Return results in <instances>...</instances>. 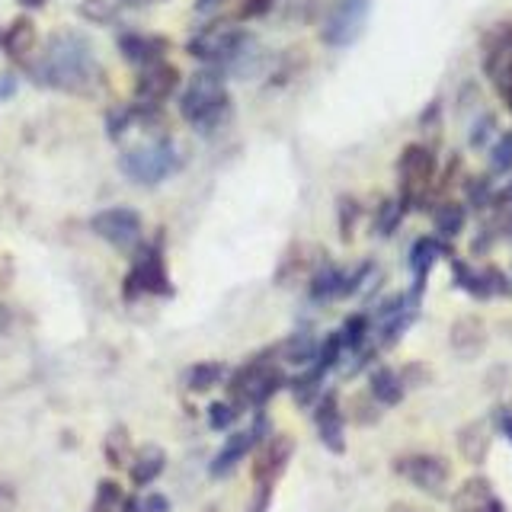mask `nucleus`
<instances>
[{"instance_id":"1","label":"nucleus","mask_w":512,"mask_h":512,"mask_svg":"<svg viewBox=\"0 0 512 512\" xmlns=\"http://www.w3.org/2000/svg\"><path fill=\"white\" fill-rule=\"evenodd\" d=\"M32 80L48 90L71 96H93L103 87V64L93 52V42L77 29H58L48 36L39 58L29 64Z\"/></svg>"},{"instance_id":"2","label":"nucleus","mask_w":512,"mask_h":512,"mask_svg":"<svg viewBox=\"0 0 512 512\" xmlns=\"http://www.w3.org/2000/svg\"><path fill=\"white\" fill-rule=\"evenodd\" d=\"M180 116L196 128L199 135H212L231 116V93L224 74L215 68H202L189 77L180 96Z\"/></svg>"},{"instance_id":"3","label":"nucleus","mask_w":512,"mask_h":512,"mask_svg":"<svg viewBox=\"0 0 512 512\" xmlns=\"http://www.w3.org/2000/svg\"><path fill=\"white\" fill-rule=\"evenodd\" d=\"M183 167V154L176 151V144L164 138H151L144 144H135L119 157V170L125 173V180H132L138 186H157L170 180V176Z\"/></svg>"},{"instance_id":"4","label":"nucleus","mask_w":512,"mask_h":512,"mask_svg":"<svg viewBox=\"0 0 512 512\" xmlns=\"http://www.w3.org/2000/svg\"><path fill=\"white\" fill-rule=\"evenodd\" d=\"M285 384L282 375V365L272 359V352L266 356H256L250 362H244L231 375L228 381V400L237 410H253V407H263L266 400L276 397V391Z\"/></svg>"},{"instance_id":"5","label":"nucleus","mask_w":512,"mask_h":512,"mask_svg":"<svg viewBox=\"0 0 512 512\" xmlns=\"http://www.w3.org/2000/svg\"><path fill=\"white\" fill-rule=\"evenodd\" d=\"M439 160L432 154L429 144H407L397 157V183L400 196L397 202L404 205V212L410 208H423L432 196V180H436Z\"/></svg>"},{"instance_id":"6","label":"nucleus","mask_w":512,"mask_h":512,"mask_svg":"<svg viewBox=\"0 0 512 512\" xmlns=\"http://www.w3.org/2000/svg\"><path fill=\"white\" fill-rule=\"evenodd\" d=\"M292 455H295V439L292 436H269V439L260 442V452H256V461H253L256 496H253V509L250 512H266L272 487H276V480L288 468Z\"/></svg>"},{"instance_id":"7","label":"nucleus","mask_w":512,"mask_h":512,"mask_svg":"<svg viewBox=\"0 0 512 512\" xmlns=\"http://www.w3.org/2000/svg\"><path fill=\"white\" fill-rule=\"evenodd\" d=\"M141 295H173L164 253L157 247H138L135 263L125 276V298L135 301Z\"/></svg>"},{"instance_id":"8","label":"nucleus","mask_w":512,"mask_h":512,"mask_svg":"<svg viewBox=\"0 0 512 512\" xmlns=\"http://www.w3.org/2000/svg\"><path fill=\"white\" fill-rule=\"evenodd\" d=\"M368 13H372V0H333L320 39L330 48H349L362 36Z\"/></svg>"},{"instance_id":"9","label":"nucleus","mask_w":512,"mask_h":512,"mask_svg":"<svg viewBox=\"0 0 512 512\" xmlns=\"http://www.w3.org/2000/svg\"><path fill=\"white\" fill-rule=\"evenodd\" d=\"M90 231L122 253H135L141 247V215L135 208L116 205L106 208V212H96L90 218Z\"/></svg>"},{"instance_id":"10","label":"nucleus","mask_w":512,"mask_h":512,"mask_svg":"<svg viewBox=\"0 0 512 512\" xmlns=\"http://www.w3.org/2000/svg\"><path fill=\"white\" fill-rule=\"evenodd\" d=\"M394 471L413 484L416 490H423L429 496H442L448 490V480H452V468L448 461L439 455H426V452H413V455H400L394 461Z\"/></svg>"},{"instance_id":"11","label":"nucleus","mask_w":512,"mask_h":512,"mask_svg":"<svg viewBox=\"0 0 512 512\" xmlns=\"http://www.w3.org/2000/svg\"><path fill=\"white\" fill-rule=\"evenodd\" d=\"M176 87H180V71H176L170 61L148 64V68L138 71V80H135V103L160 109L176 93Z\"/></svg>"},{"instance_id":"12","label":"nucleus","mask_w":512,"mask_h":512,"mask_svg":"<svg viewBox=\"0 0 512 512\" xmlns=\"http://www.w3.org/2000/svg\"><path fill=\"white\" fill-rule=\"evenodd\" d=\"M266 432H269V420H266V416H256L253 426L240 429L237 436H231L228 442H224L221 452L215 455V461H212V477H228L240 464V458H244L247 452H253V448L266 439Z\"/></svg>"},{"instance_id":"13","label":"nucleus","mask_w":512,"mask_h":512,"mask_svg":"<svg viewBox=\"0 0 512 512\" xmlns=\"http://www.w3.org/2000/svg\"><path fill=\"white\" fill-rule=\"evenodd\" d=\"M452 272H455V285L464 288L471 298L477 301H487V298H496V295H509V279L503 276L496 266H487V269H471L464 260H452Z\"/></svg>"},{"instance_id":"14","label":"nucleus","mask_w":512,"mask_h":512,"mask_svg":"<svg viewBox=\"0 0 512 512\" xmlns=\"http://www.w3.org/2000/svg\"><path fill=\"white\" fill-rule=\"evenodd\" d=\"M314 426H317L320 442H324L333 455L346 452V426H343V410H340V400H336V394H320L317 397Z\"/></svg>"},{"instance_id":"15","label":"nucleus","mask_w":512,"mask_h":512,"mask_svg":"<svg viewBox=\"0 0 512 512\" xmlns=\"http://www.w3.org/2000/svg\"><path fill=\"white\" fill-rule=\"evenodd\" d=\"M452 512H506L500 493L493 490L487 477H468L452 496Z\"/></svg>"},{"instance_id":"16","label":"nucleus","mask_w":512,"mask_h":512,"mask_svg":"<svg viewBox=\"0 0 512 512\" xmlns=\"http://www.w3.org/2000/svg\"><path fill=\"white\" fill-rule=\"evenodd\" d=\"M119 52H122V58L128 64H135V68H148V64L167 61L170 39L167 36H151V32H122Z\"/></svg>"},{"instance_id":"17","label":"nucleus","mask_w":512,"mask_h":512,"mask_svg":"<svg viewBox=\"0 0 512 512\" xmlns=\"http://www.w3.org/2000/svg\"><path fill=\"white\" fill-rule=\"evenodd\" d=\"M36 23L29 20V16H16V20L4 29V36H0V48H4V55L16 64H32V55H36Z\"/></svg>"},{"instance_id":"18","label":"nucleus","mask_w":512,"mask_h":512,"mask_svg":"<svg viewBox=\"0 0 512 512\" xmlns=\"http://www.w3.org/2000/svg\"><path fill=\"white\" fill-rule=\"evenodd\" d=\"M480 55H484V74L490 77L503 61L512 58V23H493L484 32V42H480Z\"/></svg>"},{"instance_id":"19","label":"nucleus","mask_w":512,"mask_h":512,"mask_svg":"<svg viewBox=\"0 0 512 512\" xmlns=\"http://www.w3.org/2000/svg\"><path fill=\"white\" fill-rule=\"evenodd\" d=\"M442 256V240L436 237H420L410 247V272H413V295H423V285L429 279V269L436 266V260Z\"/></svg>"},{"instance_id":"20","label":"nucleus","mask_w":512,"mask_h":512,"mask_svg":"<svg viewBox=\"0 0 512 512\" xmlns=\"http://www.w3.org/2000/svg\"><path fill=\"white\" fill-rule=\"evenodd\" d=\"M346 279L349 272L336 263H320L311 272V298L314 301H333V298H343L346 295Z\"/></svg>"},{"instance_id":"21","label":"nucleus","mask_w":512,"mask_h":512,"mask_svg":"<svg viewBox=\"0 0 512 512\" xmlns=\"http://www.w3.org/2000/svg\"><path fill=\"white\" fill-rule=\"evenodd\" d=\"M487 343V330L480 317H458L452 327V349L464 359H474Z\"/></svg>"},{"instance_id":"22","label":"nucleus","mask_w":512,"mask_h":512,"mask_svg":"<svg viewBox=\"0 0 512 512\" xmlns=\"http://www.w3.org/2000/svg\"><path fill=\"white\" fill-rule=\"evenodd\" d=\"M164 468H167L164 448H160V445H141L128 471H132V484L135 487H148V484H154L160 474H164Z\"/></svg>"},{"instance_id":"23","label":"nucleus","mask_w":512,"mask_h":512,"mask_svg":"<svg viewBox=\"0 0 512 512\" xmlns=\"http://www.w3.org/2000/svg\"><path fill=\"white\" fill-rule=\"evenodd\" d=\"M368 391H372L375 404L397 407L407 394V384H404V378H400V372H394V368H375V372L368 375Z\"/></svg>"},{"instance_id":"24","label":"nucleus","mask_w":512,"mask_h":512,"mask_svg":"<svg viewBox=\"0 0 512 512\" xmlns=\"http://www.w3.org/2000/svg\"><path fill=\"white\" fill-rule=\"evenodd\" d=\"M317 352H320V340L311 333V330H298L292 333L288 340L282 343L279 356L288 362V365H298V368H311L317 362Z\"/></svg>"},{"instance_id":"25","label":"nucleus","mask_w":512,"mask_h":512,"mask_svg":"<svg viewBox=\"0 0 512 512\" xmlns=\"http://www.w3.org/2000/svg\"><path fill=\"white\" fill-rule=\"evenodd\" d=\"M224 375H228V368L221 362H196V365H189V372H186V388L192 394H205V391H212L215 384H221Z\"/></svg>"},{"instance_id":"26","label":"nucleus","mask_w":512,"mask_h":512,"mask_svg":"<svg viewBox=\"0 0 512 512\" xmlns=\"http://www.w3.org/2000/svg\"><path fill=\"white\" fill-rule=\"evenodd\" d=\"M458 448L461 455L468 458L471 464H480L487 458V448H490V436H487V426L484 423H471L458 432Z\"/></svg>"},{"instance_id":"27","label":"nucleus","mask_w":512,"mask_h":512,"mask_svg":"<svg viewBox=\"0 0 512 512\" xmlns=\"http://www.w3.org/2000/svg\"><path fill=\"white\" fill-rule=\"evenodd\" d=\"M125 0H80L77 13L84 16L87 23H96V26H109L116 23L119 16L125 13Z\"/></svg>"},{"instance_id":"28","label":"nucleus","mask_w":512,"mask_h":512,"mask_svg":"<svg viewBox=\"0 0 512 512\" xmlns=\"http://www.w3.org/2000/svg\"><path fill=\"white\" fill-rule=\"evenodd\" d=\"M432 221H436V231L452 240L464 231V221H468V212H464L461 202H442L436 205V212H432Z\"/></svg>"},{"instance_id":"29","label":"nucleus","mask_w":512,"mask_h":512,"mask_svg":"<svg viewBox=\"0 0 512 512\" xmlns=\"http://www.w3.org/2000/svg\"><path fill=\"white\" fill-rule=\"evenodd\" d=\"M320 384H324V372L320 368H304L298 378H292V394L298 400V407H311L320 397Z\"/></svg>"},{"instance_id":"30","label":"nucleus","mask_w":512,"mask_h":512,"mask_svg":"<svg viewBox=\"0 0 512 512\" xmlns=\"http://www.w3.org/2000/svg\"><path fill=\"white\" fill-rule=\"evenodd\" d=\"M404 205H400L397 199H384L378 205V215H375V234L378 237H391L397 228H400V221H404Z\"/></svg>"},{"instance_id":"31","label":"nucleus","mask_w":512,"mask_h":512,"mask_svg":"<svg viewBox=\"0 0 512 512\" xmlns=\"http://www.w3.org/2000/svg\"><path fill=\"white\" fill-rule=\"evenodd\" d=\"M128 452H132V445H128V432L122 426H116L106 436V461L112 464V468H122V464L128 461Z\"/></svg>"},{"instance_id":"32","label":"nucleus","mask_w":512,"mask_h":512,"mask_svg":"<svg viewBox=\"0 0 512 512\" xmlns=\"http://www.w3.org/2000/svg\"><path fill=\"white\" fill-rule=\"evenodd\" d=\"M125 500H128V496L122 493V487L116 484V480H103V484L96 487V509H103V512H122L125 509Z\"/></svg>"},{"instance_id":"33","label":"nucleus","mask_w":512,"mask_h":512,"mask_svg":"<svg viewBox=\"0 0 512 512\" xmlns=\"http://www.w3.org/2000/svg\"><path fill=\"white\" fill-rule=\"evenodd\" d=\"M359 215H362V205L352 199V196H343L340 205H336V218H340V234H343V240H352V231H356Z\"/></svg>"},{"instance_id":"34","label":"nucleus","mask_w":512,"mask_h":512,"mask_svg":"<svg viewBox=\"0 0 512 512\" xmlns=\"http://www.w3.org/2000/svg\"><path fill=\"white\" fill-rule=\"evenodd\" d=\"M490 170L493 173H509L512 170V132L500 135L493 148H490Z\"/></svg>"},{"instance_id":"35","label":"nucleus","mask_w":512,"mask_h":512,"mask_svg":"<svg viewBox=\"0 0 512 512\" xmlns=\"http://www.w3.org/2000/svg\"><path fill=\"white\" fill-rule=\"evenodd\" d=\"M240 410L231 404V400H215L212 407H208V426L212 429H231L237 423Z\"/></svg>"},{"instance_id":"36","label":"nucleus","mask_w":512,"mask_h":512,"mask_svg":"<svg viewBox=\"0 0 512 512\" xmlns=\"http://www.w3.org/2000/svg\"><path fill=\"white\" fill-rule=\"evenodd\" d=\"M490 80H493L496 93H500V100L506 103V109L512 112V58L503 61L500 68H496V71L490 74Z\"/></svg>"},{"instance_id":"37","label":"nucleus","mask_w":512,"mask_h":512,"mask_svg":"<svg viewBox=\"0 0 512 512\" xmlns=\"http://www.w3.org/2000/svg\"><path fill=\"white\" fill-rule=\"evenodd\" d=\"M493 202V186L487 176H474V180L468 183V205L474 208H490Z\"/></svg>"},{"instance_id":"38","label":"nucleus","mask_w":512,"mask_h":512,"mask_svg":"<svg viewBox=\"0 0 512 512\" xmlns=\"http://www.w3.org/2000/svg\"><path fill=\"white\" fill-rule=\"evenodd\" d=\"M272 4H276V0H244L237 10V20H260V16L272 10Z\"/></svg>"},{"instance_id":"39","label":"nucleus","mask_w":512,"mask_h":512,"mask_svg":"<svg viewBox=\"0 0 512 512\" xmlns=\"http://www.w3.org/2000/svg\"><path fill=\"white\" fill-rule=\"evenodd\" d=\"M493 128H496V119H493V116H480V119H477L474 132H471V144H474V148H484L487 138L493 135Z\"/></svg>"},{"instance_id":"40","label":"nucleus","mask_w":512,"mask_h":512,"mask_svg":"<svg viewBox=\"0 0 512 512\" xmlns=\"http://www.w3.org/2000/svg\"><path fill=\"white\" fill-rule=\"evenodd\" d=\"M141 509H144V512H167L170 503L164 500V496H157V493H154V496H148V500H141Z\"/></svg>"},{"instance_id":"41","label":"nucleus","mask_w":512,"mask_h":512,"mask_svg":"<svg viewBox=\"0 0 512 512\" xmlns=\"http://www.w3.org/2000/svg\"><path fill=\"white\" fill-rule=\"evenodd\" d=\"M0 512H16V496L10 487H0Z\"/></svg>"},{"instance_id":"42","label":"nucleus","mask_w":512,"mask_h":512,"mask_svg":"<svg viewBox=\"0 0 512 512\" xmlns=\"http://www.w3.org/2000/svg\"><path fill=\"white\" fill-rule=\"evenodd\" d=\"M496 423H500V432H503V436L512 442V413H506V410H503L500 416H496Z\"/></svg>"},{"instance_id":"43","label":"nucleus","mask_w":512,"mask_h":512,"mask_svg":"<svg viewBox=\"0 0 512 512\" xmlns=\"http://www.w3.org/2000/svg\"><path fill=\"white\" fill-rule=\"evenodd\" d=\"M10 324H13V314H10L7 304L0 301V333H7V330H10Z\"/></svg>"},{"instance_id":"44","label":"nucleus","mask_w":512,"mask_h":512,"mask_svg":"<svg viewBox=\"0 0 512 512\" xmlns=\"http://www.w3.org/2000/svg\"><path fill=\"white\" fill-rule=\"evenodd\" d=\"M16 4H20L23 10H39V7L48 4V0H16Z\"/></svg>"},{"instance_id":"45","label":"nucleus","mask_w":512,"mask_h":512,"mask_svg":"<svg viewBox=\"0 0 512 512\" xmlns=\"http://www.w3.org/2000/svg\"><path fill=\"white\" fill-rule=\"evenodd\" d=\"M218 4H221V0H196V10L199 13H208L212 7H218Z\"/></svg>"},{"instance_id":"46","label":"nucleus","mask_w":512,"mask_h":512,"mask_svg":"<svg viewBox=\"0 0 512 512\" xmlns=\"http://www.w3.org/2000/svg\"><path fill=\"white\" fill-rule=\"evenodd\" d=\"M128 7H135V4H151V0H125Z\"/></svg>"},{"instance_id":"47","label":"nucleus","mask_w":512,"mask_h":512,"mask_svg":"<svg viewBox=\"0 0 512 512\" xmlns=\"http://www.w3.org/2000/svg\"><path fill=\"white\" fill-rule=\"evenodd\" d=\"M506 231H509V237H512V218H509V224H506Z\"/></svg>"},{"instance_id":"48","label":"nucleus","mask_w":512,"mask_h":512,"mask_svg":"<svg viewBox=\"0 0 512 512\" xmlns=\"http://www.w3.org/2000/svg\"><path fill=\"white\" fill-rule=\"evenodd\" d=\"M394 512H410V509H404V506H394Z\"/></svg>"},{"instance_id":"49","label":"nucleus","mask_w":512,"mask_h":512,"mask_svg":"<svg viewBox=\"0 0 512 512\" xmlns=\"http://www.w3.org/2000/svg\"><path fill=\"white\" fill-rule=\"evenodd\" d=\"M90 512H103V509H96V506H93V509H90Z\"/></svg>"}]
</instances>
